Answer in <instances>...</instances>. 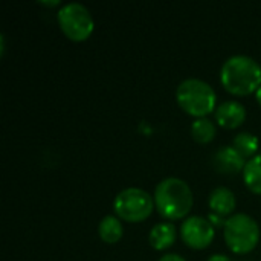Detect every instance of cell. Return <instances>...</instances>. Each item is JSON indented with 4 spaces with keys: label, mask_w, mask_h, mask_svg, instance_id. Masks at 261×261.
Returning a JSON list of instances; mask_svg holds the SVG:
<instances>
[{
    "label": "cell",
    "mask_w": 261,
    "mask_h": 261,
    "mask_svg": "<svg viewBox=\"0 0 261 261\" xmlns=\"http://www.w3.org/2000/svg\"><path fill=\"white\" fill-rule=\"evenodd\" d=\"M220 81L232 95H251L261 86L260 64L248 55H232L222 66Z\"/></svg>",
    "instance_id": "1"
},
{
    "label": "cell",
    "mask_w": 261,
    "mask_h": 261,
    "mask_svg": "<svg viewBox=\"0 0 261 261\" xmlns=\"http://www.w3.org/2000/svg\"><path fill=\"white\" fill-rule=\"evenodd\" d=\"M193 203L191 188L179 177H167L154 190V206L167 220L184 219L191 211Z\"/></svg>",
    "instance_id": "2"
},
{
    "label": "cell",
    "mask_w": 261,
    "mask_h": 261,
    "mask_svg": "<svg viewBox=\"0 0 261 261\" xmlns=\"http://www.w3.org/2000/svg\"><path fill=\"white\" fill-rule=\"evenodd\" d=\"M216 92L203 80L187 78L176 90V99L182 110L196 118H205L216 109Z\"/></svg>",
    "instance_id": "3"
},
{
    "label": "cell",
    "mask_w": 261,
    "mask_h": 261,
    "mask_svg": "<svg viewBox=\"0 0 261 261\" xmlns=\"http://www.w3.org/2000/svg\"><path fill=\"white\" fill-rule=\"evenodd\" d=\"M225 242L236 254H248L260 240V228L248 214H234L225 222Z\"/></svg>",
    "instance_id": "4"
},
{
    "label": "cell",
    "mask_w": 261,
    "mask_h": 261,
    "mask_svg": "<svg viewBox=\"0 0 261 261\" xmlns=\"http://www.w3.org/2000/svg\"><path fill=\"white\" fill-rule=\"evenodd\" d=\"M154 208V199L141 188H125L116 194L113 210L116 216L125 222L138 223L145 220Z\"/></svg>",
    "instance_id": "5"
},
{
    "label": "cell",
    "mask_w": 261,
    "mask_h": 261,
    "mask_svg": "<svg viewBox=\"0 0 261 261\" xmlns=\"http://www.w3.org/2000/svg\"><path fill=\"white\" fill-rule=\"evenodd\" d=\"M57 18L64 35L73 41L87 40L92 35L93 28H95L90 11L84 5L76 3V2L61 6L57 14Z\"/></svg>",
    "instance_id": "6"
},
{
    "label": "cell",
    "mask_w": 261,
    "mask_h": 261,
    "mask_svg": "<svg viewBox=\"0 0 261 261\" xmlns=\"http://www.w3.org/2000/svg\"><path fill=\"white\" fill-rule=\"evenodd\" d=\"M182 240L193 249H205L214 240V228L211 222L200 216L188 217L180 228Z\"/></svg>",
    "instance_id": "7"
},
{
    "label": "cell",
    "mask_w": 261,
    "mask_h": 261,
    "mask_svg": "<svg viewBox=\"0 0 261 261\" xmlns=\"http://www.w3.org/2000/svg\"><path fill=\"white\" fill-rule=\"evenodd\" d=\"M216 119L223 128H237L246 119V109L239 101H225L216 109Z\"/></svg>",
    "instance_id": "8"
},
{
    "label": "cell",
    "mask_w": 261,
    "mask_h": 261,
    "mask_svg": "<svg viewBox=\"0 0 261 261\" xmlns=\"http://www.w3.org/2000/svg\"><path fill=\"white\" fill-rule=\"evenodd\" d=\"M214 168L222 174H236L245 170V158L234 147H223L214 156Z\"/></svg>",
    "instance_id": "9"
},
{
    "label": "cell",
    "mask_w": 261,
    "mask_h": 261,
    "mask_svg": "<svg viewBox=\"0 0 261 261\" xmlns=\"http://www.w3.org/2000/svg\"><path fill=\"white\" fill-rule=\"evenodd\" d=\"M210 208L217 216H229L236 210V196L226 187H219L210 194Z\"/></svg>",
    "instance_id": "10"
},
{
    "label": "cell",
    "mask_w": 261,
    "mask_h": 261,
    "mask_svg": "<svg viewBox=\"0 0 261 261\" xmlns=\"http://www.w3.org/2000/svg\"><path fill=\"white\" fill-rule=\"evenodd\" d=\"M174 240H176V228H174V225H171L168 222L154 225L148 236V242H150L151 248L156 251H164V249L170 248L174 243Z\"/></svg>",
    "instance_id": "11"
},
{
    "label": "cell",
    "mask_w": 261,
    "mask_h": 261,
    "mask_svg": "<svg viewBox=\"0 0 261 261\" xmlns=\"http://www.w3.org/2000/svg\"><path fill=\"white\" fill-rule=\"evenodd\" d=\"M98 234H99L101 240L109 243V245L118 243L122 239V234H124V228H122L121 219L115 217V216H106L99 222Z\"/></svg>",
    "instance_id": "12"
},
{
    "label": "cell",
    "mask_w": 261,
    "mask_h": 261,
    "mask_svg": "<svg viewBox=\"0 0 261 261\" xmlns=\"http://www.w3.org/2000/svg\"><path fill=\"white\" fill-rule=\"evenodd\" d=\"M243 180L252 193L261 194V154H255L246 162L243 170Z\"/></svg>",
    "instance_id": "13"
},
{
    "label": "cell",
    "mask_w": 261,
    "mask_h": 261,
    "mask_svg": "<svg viewBox=\"0 0 261 261\" xmlns=\"http://www.w3.org/2000/svg\"><path fill=\"white\" fill-rule=\"evenodd\" d=\"M232 147L245 158V159H252L258 150V138L254 136L249 132H243L239 133L234 141H232Z\"/></svg>",
    "instance_id": "14"
},
{
    "label": "cell",
    "mask_w": 261,
    "mask_h": 261,
    "mask_svg": "<svg viewBox=\"0 0 261 261\" xmlns=\"http://www.w3.org/2000/svg\"><path fill=\"white\" fill-rule=\"evenodd\" d=\"M193 139L199 144H208L216 136V125L208 118H196L191 124Z\"/></svg>",
    "instance_id": "15"
},
{
    "label": "cell",
    "mask_w": 261,
    "mask_h": 261,
    "mask_svg": "<svg viewBox=\"0 0 261 261\" xmlns=\"http://www.w3.org/2000/svg\"><path fill=\"white\" fill-rule=\"evenodd\" d=\"M159 261H187L184 257H180V255H177V254H167V255H164L162 258Z\"/></svg>",
    "instance_id": "16"
},
{
    "label": "cell",
    "mask_w": 261,
    "mask_h": 261,
    "mask_svg": "<svg viewBox=\"0 0 261 261\" xmlns=\"http://www.w3.org/2000/svg\"><path fill=\"white\" fill-rule=\"evenodd\" d=\"M208 261H231L226 255H223V254H214V255H211Z\"/></svg>",
    "instance_id": "17"
},
{
    "label": "cell",
    "mask_w": 261,
    "mask_h": 261,
    "mask_svg": "<svg viewBox=\"0 0 261 261\" xmlns=\"http://www.w3.org/2000/svg\"><path fill=\"white\" fill-rule=\"evenodd\" d=\"M255 98H257V101H258V104L261 106V86L258 87V90L255 92Z\"/></svg>",
    "instance_id": "18"
},
{
    "label": "cell",
    "mask_w": 261,
    "mask_h": 261,
    "mask_svg": "<svg viewBox=\"0 0 261 261\" xmlns=\"http://www.w3.org/2000/svg\"><path fill=\"white\" fill-rule=\"evenodd\" d=\"M41 3H43V5H47V6H54V5H58L60 2L55 0V2H41Z\"/></svg>",
    "instance_id": "19"
}]
</instances>
